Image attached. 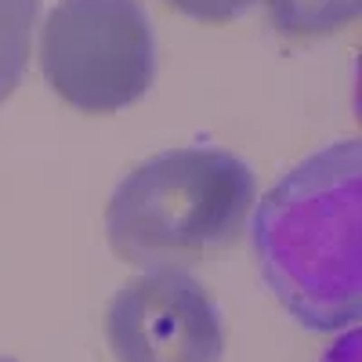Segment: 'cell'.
<instances>
[{
    "label": "cell",
    "instance_id": "8992f818",
    "mask_svg": "<svg viewBox=\"0 0 362 362\" xmlns=\"http://www.w3.org/2000/svg\"><path fill=\"white\" fill-rule=\"evenodd\" d=\"M268 11L286 37H329L358 18V0H268Z\"/></svg>",
    "mask_w": 362,
    "mask_h": 362
},
{
    "label": "cell",
    "instance_id": "ba28073f",
    "mask_svg": "<svg viewBox=\"0 0 362 362\" xmlns=\"http://www.w3.org/2000/svg\"><path fill=\"white\" fill-rule=\"evenodd\" d=\"M0 362H15V358H0Z\"/></svg>",
    "mask_w": 362,
    "mask_h": 362
},
{
    "label": "cell",
    "instance_id": "6da1fadb",
    "mask_svg": "<svg viewBox=\"0 0 362 362\" xmlns=\"http://www.w3.org/2000/svg\"><path fill=\"white\" fill-rule=\"evenodd\" d=\"M362 148L326 145L290 170L254 210L264 283L315 334H337L362 315Z\"/></svg>",
    "mask_w": 362,
    "mask_h": 362
},
{
    "label": "cell",
    "instance_id": "3957f363",
    "mask_svg": "<svg viewBox=\"0 0 362 362\" xmlns=\"http://www.w3.org/2000/svg\"><path fill=\"white\" fill-rule=\"evenodd\" d=\"M40 69L80 112L134 105L156 80V33L138 0H58L44 15Z\"/></svg>",
    "mask_w": 362,
    "mask_h": 362
},
{
    "label": "cell",
    "instance_id": "52a82bcc",
    "mask_svg": "<svg viewBox=\"0 0 362 362\" xmlns=\"http://www.w3.org/2000/svg\"><path fill=\"white\" fill-rule=\"evenodd\" d=\"M167 8L189 15L192 22H206V25H218V22H232L243 11H250L254 4H268V0H163Z\"/></svg>",
    "mask_w": 362,
    "mask_h": 362
},
{
    "label": "cell",
    "instance_id": "277c9868",
    "mask_svg": "<svg viewBox=\"0 0 362 362\" xmlns=\"http://www.w3.org/2000/svg\"><path fill=\"white\" fill-rule=\"evenodd\" d=\"M116 362H221L225 326L210 290L185 268L145 272L105 308Z\"/></svg>",
    "mask_w": 362,
    "mask_h": 362
},
{
    "label": "cell",
    "instance_id": "7a4b0ae2",
    "mask_svg": "<svg viewBox=\"0 0 362 362\" xmlns=\"http://www.w3.org/2000/svg\"><path fill=\"white\" fill-rule=\"evenodd\" d=\"M254 196V170L235 153L170 148L116 185L105 235L112 254L134 268H185L243 235Z\"/></svg>",
    "mask_w": 362,
    "mask_h": 362
},
{
    "label": "cell",
    "instance_id": "5b68a950",
    "mask_svg": "<svg viewBox=\"0 0 362 362\" xmlns=\"http://www.w3.org/2000/svg\"><path fill=\"white\" fill-rule=\"evenodd\" d=\"M40 0H0V105H4L29 66Z\"/></svg>",
    "mask_w": 362,
    "mask_h": 362
}]
</instances>
